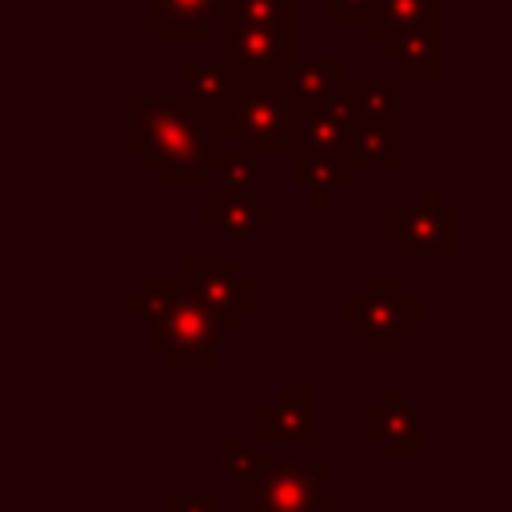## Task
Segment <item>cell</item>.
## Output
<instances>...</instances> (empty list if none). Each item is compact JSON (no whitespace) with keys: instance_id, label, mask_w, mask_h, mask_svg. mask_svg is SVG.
Segmentation results:
<instances>
[{"instance_id":"1","label":"cell","mask_w":512,"mask_h":512,"mask_svg":"<svg viewBox=\"0 0 512 512\" xmlns=\"http://www.w3.org/2000/svg\"><path fill=\"white\" fill-rule=\"evenodd\" d=\"M128 144L164 176L168 188H200L224 148V136L220 128H204L188 92L160 100L136 92L128 100Z\"/></svg>"},{"instance_id":"2","label":"cell","mask_w":512,"mask_h":512,"mask_svg":"<svg viewBox=\"0 0 512 512\" xmlns=\"http://www.w3.org/2000/svg\"><path fill=\"white\" fill-rule=\"evenodd\" d=\"M132 316L148 324V348L168 368H220V340L232 336L220 316L188 296L180 276H152L128 300Z\"/></svg>"},{"instance_id":"3","label":"cell","mask_w":512,"mask_h":512,"mask_svg":"<svg viewBox=\"0 0 512 512\" xmlns=\"http://www.w3.org/2000/svg\"><path fill=\"white\" fill-rule=\"evenodd\" d=\"M228 72V68H224ZM296 100L284 76H236L228 72V92L216 112L220 136H232L252 152H284L296 128Z\"/></svg>"},{"instance_id":"4","label":"cell","mask_w":512,"mask_h":512,"mask_svg":"<svg viewBox=\"0 0 512 512\" xmlns=\"http://www.w3.org/2000/svg\"><path fill=\"white\" fill-rule=\"evenodd\" d=\"M328 472L332 464L324 456H260L256 468L236 480V504L240 512H328Z\"/></svg>"},{"instance_id":"5","label":"cell","mask_w":512,"mask_h":512,"mask_svg":"<svg viewBox=\"0 0 512 512\" xmlns=\"http://www.w3.org/2000/svg\"><path fill=\"white\" fill-rule=\"evenodd\" d=\"M384 236L408 260H452L456 256V208L440 200L436 184L420 188V204H388Z\"/></svg>"},{"instance_id":"6","label":"cell","mask_w":512,"mask_h":512,"mask_svg":"<svg viewBox=\"0 0 512 512\" xmlns=\"http://www.w3.org/2000/svg\"><path fill=\"white\" fill-rule=\"evenodd\" d=\"M180 280L192 300H200L212 316H220L228 324V332H240V320L260 308V284L252 276H244L236 260L192 256V260H184Z\"/></svg>"},{"instance_id":"7","label":"cell","mask_w":512,"mask_h":512,"mask_svg":"<svg viewBox=\"0 0 512 512\" xmlns=\"http://www.w3.org/2000/svg\"><path fill=\"white\" fill-rule=\"evenodd\" d=\"M344 312H348V332H356L372 352H396L404 344V336L420 332V324H424L420 320L424 304L412 292L392 300V296H376V292L360 288L348 296Z\"/></svg>"},{"instance_id":"8","label":"cell","mask_w":512,"mask_h":512,"mask_svg":"<svg viewBox=\"0 0 512 512\" xmlns=\"http://www.w3.org/2000/svg\"><path fill=\"white\" fill-rule=\"evenodd\" d=\"M352 124H356V108H352V96H348V84H344L340 92L296 108V128H292V144L288 148L340 156L348 164Z\"/></svg>"},{"instance_id":"9","label":"cell","mask_w":512,"mask_h":512,"mask_svg":"<svg viewBox=\"0 0 512 512\" xmlns=\"http://www.w3.org/2000/svg\"><path fill=\"white\" fill-rule=\"evenodd\" d=\"M296 36H280L268 28H220V64L236 76H284L292 64Z\"/></svg>"},{"instance_id":"10","label":"cell","mask_w":512,"mask_h":512,"mask_svg":"<svg viewBox=\"0 0 512 512\" xmlns=\"http://www.w3.org/2000/svg\"><path fill=\"white\" fill-rule=\"evenodd\" d=\"M364 436L384 448L392 460H420L424 436H420V412L404 400L400 388H388L384 400L364 408Z\"/></svg>"},{"instance_id":"11","label":"cell","mask_w":512,"mask_h":512,"mask_svg":"<svg viewBox=\"0 0 512 512\" xmlns=\"http://www.w3.org/2000/svg\"><path fill=\"white\" fill-rule=\"evenodd\" d=\"M200 216L208 224H216L224 240L244 244L260 228H268L276 220V204H264L260 200V188H224L216 204H204L200 208Z\"/></svg>"},{"instance_id":"12","label":"cell","mask_w":512,"mask_h":512,"mask_svg":"<svg viewBox=\"0 0 512 512\" xmlns=\"http://www.w3.org/2000/svg\"><path fill=\"white\" fill-rule=\"evenodd\" d=\"M256 436L264 444L308 440L312 436V388H276L272 400L256 408Z\"/></svg>"},{"instance_id":"13","label":"cell","mask_w":512,"mask_h":512,"mask_svg":"<svg viewBox=\"0 0 512 512\" xmlns=\"http://www.w3.org/2000/svg\"><path fill=\"white\" fill-rule=\"evenodd\" d=\"M400 168L404 164V136L400 120H360L352 124V144H348V168Z\"/></svg>"},{"instance_id":"14","label":"cell","mask_w":512,"mask_h":512,"mask_svg":"<svg viewBox=\"0 0 512 512\" xmlns=\"http://www.w3.org/2000/svg\"><path fill=\"white\" fill-rule=\"evenodd\" d=\"M436 12H440V0H376V4L364 12L360 28H364V36H368L372 44L384 48L388 40H396V36L420 28V24L440 20Z\"/></svg>"},{"instance_id":"15","label":"cell","mask_w":512,"mask_h":512,"mask_svg":"<svg viewBox=\"0 0 512 512\" xmlns=\"http://www.w3.org/2000/svg\"><path fill=\"white\" fill-rule=\"evenodd\" d=\"M352 68L344 56H320V60H300L292 56L288 72H284V88L292 92L296 104H312V100H324L332 92H340L348 84Z\"/></svg>"},{"instance_id":"16","label":"cell","mask_w":512,"mask_h":512,"mask_svg":"<svg viewBox=\"0 0 512 512\" xmlns=\"http://www.w3.org/2000/svg\"><path fill=\"white\" fill-rule=\"evenodd\" d=\"M220 0H148V20L172 44H196L216 20Z\"/></svg>"},{"instance_id":"17","label":"cell","mask_w":512,"mask_h":512,"mask_svg":"<svg viewBox=\"0 0 512 512\" xmlns=\"http://www.w3.org/2000/svg\"><path fill=\"white\" fill-rule=\"evenodd\" d=\"M288 156H292V184L308 192L312 204H328L332 192H340L352 180V168L340 156L304 152V148H288Z\"/></svg>"},{"instance_id":"18","label":"cell","mask_w":512,"mask_h":512,"mask_svg":"<svg viewBox=\"0 0 512 512\" xmlns=\"http://www.w3.org/2000/svg\"><path fill=\"white\" fill-rule=\"evenodd\" d=\"M384 56L400 64V72L408 80H420V76H436L440 72V20H428L396 40L384 44Z\"/></svg>"},{"instance_id":"19","label":"cell","mask_w":512,"mask_h":512,"mask_svg":"<svg viewBox=\"0 0 512 512\" xmlns=\"http://www.w3.org/2000/svg\"><path fill=\"white\" fill-rule=\"evenodd\" d=\"M220 28H268L280 36H296V0H220L216 4Z\"/></svg>"},{"instance_id":"20","label":"cell","mask_w":512,"mask_h":512,"mask_svg":"<svg viewBox=\"0 0 512 512\" xmlns=\"http://www.w3.org/2000/svg\"><path fill=\"white\" fill-rule=\"evenodd\" d=\"M348 96H352V108L360 120H400L404 84L396 76H384V80L348 76Z\"/></svg>"},{"instance_id":"21","label":"cell","mask_w":512,"mask_h":512,"mask_svg":"<svg viewBox=\"0 0 512 512\" xmlns=\"http://www.w3.org/2000/svg\"><path fill=\"white\" fill-rule=\"evenodd\" d=\"M184 76H188V100L196 104V112H200V116H216L220 104H224V92H228V72H224V64L188 56V60H184Z\"/></svg>"},{"instance_id":"22","label":"cell","mask_w":512,"mask_h":512,"mask_svg":"<svg viewBox=\"0 0 512 512\" xmlns=\"http://www.w3.org/2000/svg\"><path fill=\"white\" fill-rule=\"evenodd\" d=\"M212 172H220V184L224 188H260V152L252 148H220Z\"/></svg>"},{"instance_id":"23","label":"cell","mask_w":512,"mask_h":512,"mask_svg":"<svg viewBox=\"0 0 512 512\" xmlns=\"http://www.w3.org/2000/svg\"><path fill=\"white\" fill-rule=\"evenodd\" d=\"M220 460H224V472H228L232 480H240V476H248V472L256 468L260 452H256L252 444H240V440H224V444H220Z\"/></svg>"},{"instance_id":"24","label":"cell","mask_w":512,"mask_h":512,"mask_svg":"<svg viewBox=\"0 0 512 512\" xmlns=\"http://www.w3.org/2000/svg\"><path fill=\"white\" fill-rule=\"evenodd\" d=\"M220 496L212 492H172L164 500V512H220Z\"/></svg>"},{"instance_id":"25","label":"cell","mask_w":512,"mask_h":512,"mask_svg":"<svg viewBox=\"0 0 512 512\" xmlns=\"http://www.w3.org/2000/svg\"><path fill=\"white\" fill-rule=\"evenodd\" d=\"M372 4L376 0H328V20L332 24H360Z\"/></svg>"},{"instance_id":"26","label":"cell","mask_w":512,"mask_h":512,"mask_svg":"<svg viewBox=\"0 0 512 512\" xmlns=\"http://www.w3.org/2000/svg\"><path fill=\"white\" fill-rule=\"evenodd\" d=\"M364 288H368V292H376V296H392V300L408 292L400 276H368V280H364Z\"/></svg>"}]
</instances>
